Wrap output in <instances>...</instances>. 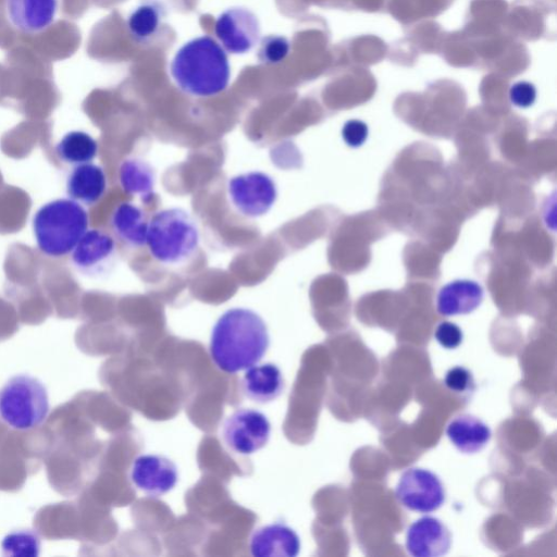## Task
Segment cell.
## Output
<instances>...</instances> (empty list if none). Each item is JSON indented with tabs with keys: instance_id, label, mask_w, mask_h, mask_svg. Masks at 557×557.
Here are the masks:
<instances>
[{
	"instance_id": "obj_7",
	"label": "cell",
	"mask_w": 557,
	"mask_h": 557,
	"mask_svg": "<svg viewBox=\"0 0 557 557\" xmlns=\"http://www.w3.org/2000/svg\"><path fill=\"white\" fill-rule=\"evenodd\" d=\"M225 445L239 455H250L263 448L271 435L267 416L256 409L240 408L232 412L222 424Z\"/></svg>"
},
{
	"instance_id": "obj_14",
	"label": "cell",
	"mask_w": 557,
	"mask_h": 557,
	"mask_svg": "<svg viewBox=\"0 0 557 557\" xmlns=\"http://www.w3.org/2000/svg\"><path fill=\"white\" fill-rule=\"evenodd\" d=\"M148 225L144 208L131 201L120 202L110 216L114 238L132 249L146 247Z\"/></svg>"
},
{
	"instance_id": "obj_18",
	"label": "cell",
	"mask_w": 557,
	"mask_h": 557,
	"mask_svg": "<svg viewBox=\"0 0 557 557\" xmlns=\"http://www.w3.org/2000/svg\"><path fill=\"white\" fill-rule=\"evenodd\" d=\"M242 387L246 397L265 404L282 395L285 381L281 369L272 362H267L246 369Z\"/></svg>"
},
{
	"instance_id": "obj_10",
	"label": "cell",
	"mask_w": 557,
	"mask_h": 557,
	"mask_svg": "<svg viewBox=\"0 0 557 557\" xmlns=\"http://www.w3.org/2000/svg\"><path fill=\"white\" fill-rule=\"evenodd\" d=\"M214 34L225 51L244 54L259 41L260 23L250 10L242 7L230 8L218 16Z\"/></svg>"
},
{
	"instance_id": "obj_6",
	"label": "cell",
	"mask_w": 557,
	"mask_h": 557,
	"mask_svg": "<svg viewBox=\"0 0 557 557\" xmlns=\"http://www.w3.org/2000/svg\"><path fill=\"white\" fill-rule=\"evenodd\" d=\"M226 194L238 214L247 219H258L273 208L278 197V189L270 174L262 171H248L228 178Z\"/></svg>"
},
{
	"instance_id": "obj_26",
	"label": "cell",
	"mask_w": 557,
	"mask_h": 557,
	"mask_svg": "<svg viewBox=\"0 0 557 557\" xmlns=\"http://www.w3.org/2000/svg\"><path fill=\"white\" fill-rule=\"evenodd\" d=\"M434 338L443 348L456 349L463 341V332L456 323L443 321L436 326Z\"/></svg>"
},
{
	"instance_id": "obj_12",
	"label": "cell",
	"mask_w": 557,
	"mask_h": 557,
	"mask_svg": "<svg viewBox=\"0 0 557 557\" xmlns=\"http://www.w3.org/2000/svg\"><path fill=\"white\" fill-rule=\"evenodd\" d=\"M451 539L449 529L441 519L424 516L408 527L405 547L413 557H438L448 553Z\"/></svg>"
},
{
	"instance_id": "obj_9",
	"label": "cell",
	"mask_w": 557,
	"mask_h": 557,
	"mask_svg": "<svg viewBox=\"0 0 557 557\" xmlns=\"http://www.w3.org/2000/svg\"><path fill=\"white\" fill-rule=\"evenodd\" d=\"M114 236L100 228L87 230L71 251V262L79 273L89 277H103L117 262Z\"/></svg>"
},
{
	"instance_id": "obj_28",
	"label": "cell",
	"mask_w": 557,
	"mask_h": 557,
	"mask_svg": "<svg viewBox=\"0 0 557 557\" xmlns=\"http://www.w3.org/2000/svg\"><path fill=\"white\" fill-rule=\"evenodd\" d=\"M535 86L527 81H519L509 89L510 102L521 109L530 108L536 100Z\"/></svg>"
},
{
	"instance_id": "obj_17",
	"label": "cell",
	"mask_w": 557,
	"mask_h": 557,
	"mask_svg": "<svg viewBox=\"0 0 557 557\" xmlns=\"http://www.w3.org/2000/svg\"><path fill=\"white\" fill-rule=\"evenodd\" d=\"M107 188L108 178L103 168L91 162L75 165L66 177L65 189L69 198L81 205L97 203Z\"/></svg>"
},
{
	"instance_id": "obj_13",
	"label": "cell",
	"mask_w": 557,
	"mask_h": 557,
	"mask_svg": "<svg viewBox=\"0 0 557 557\" xmlns=\"http://www.w3.org/2000/svg\"><path fill=\"white\" fill-rule=\"evenodd\" d=\"M300 546L296 531L280 522L255 530L249 542L253 557H296Z\"/></svg>"
},
{
	"instance_id": "obj_24",
	"label": "cell",
	"mask_w": 557,
	"mask_h": 557,
	"mask_svg": "<svg viewBox=\"0 0 557 557\" xmlns=\"http://www.w3.org/2000/svg\"><path fill=\"white\" fill-rule=\"evenodd\" d=\"M290 51L289 40L282 35H267L261 38L257 57L263 64H278L283 62Z\"/></svg>"
},
{
	"instance_id": "obj_11",
	"label": "cell",
	"mask_w": 557,
	"mask_h": 557,
	"mask_svg": "<svg viewBox=\"0 0 557 557\" xmlns=\"http://www.w3.org/2000/svg\"><path fill=\"white\" fill-rule=\"evenodd\" d=\"M129 476L138 490L158 497L174 488L178 480V470L166 456L144 454L132 462Z\"/></svg>"
},
{
	"instance_id": "obj_4",
	"label": "cell",
	"mask_w": 557,
	"mask_h": 557,
	"mask_svg": "<svg viewBox=\"0 0 557 557\" xmlns=\"http://www.w3.org/2000/svg\"><path fill=\"white\" fill-rule=\"evenodd\" d=\"M33 232L38 249L51 258L70 253L89 225L83 205L71 198L44 203L33 216Z\"/></svg>"
},
{
	"instance_id": "obj_19",
	"label": "cell",
	"mask_w": 557,
	"mask_h": 557,
	"mask_svg": "<svg viewBox=\"0 0 557 557\" xmlns=\"http://www.w3.org/2000/svg\"><path fill=\"white\" fill-rule=\"evenodd\" d=\"M446 435L450 443L462 454H476L490 442V426L469 413H461L449 421Z\"/></svg>"
},
{
	"instance_id": "obj_22",
	"label": "cell",
	"mask_w": 557,
	"mask_h": 557,
	"mask_svg": "<svg viewBox=\"0 0 557 557\" xmlns=\"http://www.w3.org/2000/svg\"><path fill=\"white\" fill-rule=\"evenodd\" d=\"M164 17L163 8L154 1H147L134 9L127 17V29L131 37L146 44L160 32Z\"/></svg>"
},
{
	"instance_id": "obj_3",
	"label": "cell",
	"mask_w": 557,
	"mask_h": 557,
	"mask_svg": "<svg viewBox=\"0 0 557 557\" xmlns=\"http://www.w3.org/2000/svg\"><path fill=\"white\" fill-rule=\"evenodd\" d=\"M200 230L185 209H160L149 219L146 247L152 259L163 265L188 262L200 246Z\"/></svg>"
},
{
	"instance_id": "obj_20",
	"label": "cell",
	"mask_w": 557,
	"mask_h": 557,
	"mask_svg": "<svg viewBox=\"0 0 557 557\" xmlns=\"http://www.w3.org/2000/svg\"><path fill=\"white\" fill-rule=\"evenodd\" d=\"M119 183L124 193L148 202L154 196V169L139 157H128L119 166Z\"/></svg>"
},
{
	"instance_id": "obj_21",
	"label": "cell",
	"mask_w": 557,
	"mask_h": 557,
	"mask_svg": "<svg viewBox=\"0 0 557 557\" xmlns=\"http://www.w3.org/2000/svg\"><path fill=\"white\" fill-rule=\"evenodd\" d=\"M54 150L63 163L75 166L89 163L97 157L98 143L87 132L70 131L57 143Z\"/></svg>"
},
{
	"instance_id": "obj_1",
	"label": "cell",
	"mask_w": 557,
	"mask_h": 557,
	"mask_svg": "<svg viewBox=\"0 0 557 557\" xmlns=\"http://www.w3.org/2000/svg\"><path fill=\"white\" fill-rule=\"evenodd\" d=\"M270 346V335L263 318L252 309L234 307L215 321L209 352L215 366L234 374L257 364Z\"/></svg>"
},
{
	"instance_id": "obj_5",
	"label": "cell",
	"mask_w": 557,
	"mask_h": 557,
	"mask_svg": "<svg viewBox=\"0 0 557 557\" xmlns=\"http://www.w3.org/2000/svg\"><path fill=\"white\" fill-rule=\"evenodd\" d=\"M49 412L44 383L29 374H16L0 388V418L10 428L28 431L40 425Z\"/></svg>"
},
{
	"instance_id": "obj_16",
	"label": "cell",
	"mask_w": 557,
	"mask_h": 557,
	"mask_svg": "<svg viewBox=\"0 0 557 557\" xmlns=\"http://www.w3.org/2000/svg\"><path fill=\"white\" fill-rule=\"evenodd\" d=\"M484 298L483 287L473 280H455L442 286L436 296V310L444 317L468 314Z\"/></svg>"
},
{
	"instance_id": "obj_23",
	"label": "cell",
	"mask_w": 557,
	"mask_h": 557,
	"mask_svg": "<svg viewBox=\"0 0 557 557\" xmlns=\"http://www.w3.org/2000/svg\"><path fill=\"white\" fill-rule=\"evenodd\" d=\"M40 537L30 529L15 530L8 533L2 542L3 556L12 557H37L40 553Z\"/></svg>"
},
{
	"instance_id": "obj_27",
	"label": "cell",
	"mask_w": 557,
	"mask_h": 557,
	"mask_svg": "<svg viewBox=\"0 0 557 557\" xmlns=\"http://www.w3.org/2000/svg\"><path fill=\"white\" fill-rule=\"evenodd\" d=\"M369 127L366 122L359 119H351L345 122L342 128L344 143L351 148L361 147L368 139Z\"/></svg>"
},
{
	"instance_id": "obj_25",
	"label": "cell",
	"mask_w": 557,
	"mask_h": 557,
	"mask_svg": "<svg viewBox=\"0 0 557 557\" xmlns=\"http://www.w3.org/2000/svg\"><path fill=\"white\" fill-rule=\"evenodd\" d=\"M444 385L456 394H469L474 389V379L469 369L456 366L446 372Z\"/></svg>"
},
{
	"instance_id": "obj_8",
	"label": "cell",
	"mask_w": 557,
	"mask_h": 557,
	"mask_svg": "<svg viewBox=\"0 0 557 557\" xmlns=\"http://www.w3.org/2000/svg\"><path fill=\"white\" fill-rule=\"evenodd\" d=\"M395 496L405 508L429 513L444 504L446 493L437 474L424 468L412 467L400 475Z\"/></svg>"
},
{
	"instance_id": "obj_2",
	"label": "cell",
	"mask_w": 557,
	"mask_h": 557,
	"mask_svg": "<svg viewBox=\"0 0 557 557\" xmlns=\"http://www.w3.org/2000/svg\"><path fill=\"white\" fill-rule=\"evenodd\" d=\"M170 72L183 92L197 98L223 92L231 79L226 51L207 35L185 42L174 54Z\"/></svg>"
},
{
	"instance_id": "obj_15",
	"label": "cell",
	"mask_w": 557,
	"mask_h": 557,
	"mask_svg": "<svg viewBox=\"0 0 557 557\" xmlns=\"http://www.w3.org/2000/svg\"><path fill=\"white\" fill-rule=\"evenodd\" d=\"M58 0H7V14L11 24L22 33L37 34L54 21Z\"/></svg>"
}]
</instances>
